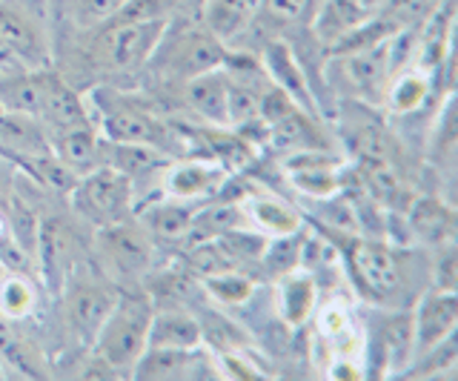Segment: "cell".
Returning <instances> with one entry per match:
<instances>
[{
  "label": "cell",
  "mask_w": 458,
  "mask_h": 381,
  "mask_svg": "<svg viewBox=\"0 0 458 381\" xmlns=\"http://www.w3.org/2000/svg\"><path fill=\"white\" fill-rule=\"evenodd\" d=\"M350 270L369 301H395L398 292L404 290L398 252L381 241H369V238L355 241L350 250Z\"/></svg>",
  "instance_id": "obj_5"
},
{
  "label": "cell",
  "mask_w": 458,
  "mask_h": 381,
  "mask_svg": "<svg viewBox=\"0 0 458 381\" xmlns=\"http://www.w3.org/2000/svg\"><path fill=\"white\" fill-rule=\"evenodd\" d=\"M438 261H436V278L433 284L441 290H455V281H458V256H455V247H438Z\"/></svg>",
  "instance_id": "obj_35"
},
{
  "label": "cell",
  "mask_w": 458,
  "mask_h": 381,
  "mask_svg": "<svg viewBox=\"0 0 458 381\" xmlns=\"http://www.w3.org/2000/svg\"><path fill=\"white\" fill-rule=\"evenodd\" d=\"M243 216H247V224L258 227V233L267 238H278V235H295L301 233V213L295 207H290L284 199H276V195H258V192H247L238 201Z\"/></svg>",
  "instance_id": "obj_23"
},
{
  "label": "cell",
  "mask_w": 458,
  "mask_h": 381,
  "mask_svg": "<svg viewBox=\"0 0 458 381\" xmlns=\"http://www.w3.org/2000/svg\"><path fill=\"white\" fill-rule=\"evenodd\" d=\"M0 49L6 52L14 72L49 66V38L43 15L18 0H0Z\"/></svg>",
  "instance_id": "obj_3"
},
{
  "label": "cell",
  "mask_w": 458,
  "mask_h": 381,
  "mask_svg": "<svg viewBox=\"0 0 458 381\" xmlns=\"http://www.w3.org/2000/svg\"><path fill=\"white\" fill-rule=\"evenodd\" d=\"M72 252H75V241H72V233L61 221L40 224L35 256L40 258L43 281L49 284V290L61 292L66 287V278L72 270Z\"/></svg>",
  "instance_id": "obj_20"
},
{
  "label": "cell",
  "mask_w": 458,
  "mask_h": 381,
  "mask_svg": "<svg viewBox=\"0 0 458 381\" xmlns=\"http://www.w3.org/2000/svg\"><path fill=\"white\" fill-rule=\"evenodd\" d=\"M123 4L126 0H78L75 18L81 26H106L123 9Z\"/></svg>",
  "instance_id": "obj_34"
},
{
  "label": "cell",
  "mask_w": 458,
  "mask_h": 381,
  "mask_svg": "<svg viewBox=\"0 0 458 381\" xmlns=\"http://www.w3.org/2000/svg\"><path fill=\"white\" fill-rule=\"evenodd\" d=\"M172 4H175V12H198V15H200L204 0H172Z\"/></svg>",
  "instance_id": "obj_36"
},
{
  "label": "cell",
  "mask_w": 458,
  "mask_h": 381,
  "mask_svg": "<svg viewBox=\"0 0 458 381\" xmlns=\"http://www.w3.org/2000/svg\"><path fill=\"white\" fill-rule=\"evenodd\" d=\"M264 69H267L269 83H276L278 89H284L301 109H307V112L312 109L310 83H307L304 72H301L295 52L286 47L284 40H272V44H267V49H264Z\"/></svg>",
  "instance_id": "obj_26"
},
{
  "label": "cell",
  "mask_w": 458,
  "mask_h": 381,
  "mask_svg": "<svg viewBox=\"0 0 458 381\" xmlns=\"http://www.w3.org/2000/svg\"><path fill=\"white\" fill-rule=\"evenodd\" d=\"M410 230L429 247H447L455 241V209L436 195H421L410 207Z\"/></svg>",
  "instance_id": "obj_24"
},
{
  "label": "cell",
  "mask_w": 458,
  "mask_h": 381,
  "mask_svg": "<svg viewBox=\"0 0 458 381\" xmlns=\"http://www.w3.org/2000/svg\"><path fill=\"white\" fill-rule=\"evenodd\" d=\"M226 181V169L215 161H178L164 166V192L175 201L192 204L204 199L209 192H218L221 183Z\"/></svg>",
  "instance_id": "obj_14"
},
{
  "label": "cell",
  "mask_w": 458,
  "mask_h": 381,
  "mask_svg": "<svg viewBox=\"0 0 458 381\" xmlns=\"http://www.w3.org/2000/svg\"><path fill=\"white\" fill-rule=\"evenodd\" d=\"M155 316V301L143 290H121L104 327L92 338V352L104 359L112 370L132 373L135 361L147 350L149 324Z\"/></svg>",
  "instance_id": "obj_1"
},
{
  "label": "cell",
  "mask_w": 458,
  "mask_h": 381,
  "mask_svg": "<svg viewBox=\"0 0 458 381\" xmlns=\"http://www.w3.org/2000/svg\"><path fill=\"white\" fill-rule=\"evenodd\" d=\"M26 4L32 6L35 12H40V15H43V6H47V0H26Z\"/></svg>",
  "instance_id": "obj_37"
},
{
  "label": "cell",
  "mask_w": 458,
  "mask_h": 381,
  "mask_svg": "<svg viewBox=\"0 0 458 381\" xmlns=\"http://www.w3.org/2000/svg\"><path fill=\"white\" fill-rule=\"evenodd\" d=\"M98 252L118 275H140L152 264V238L129 221L100 227Z\"/></svg>",
  "instance_id": "obj_11"
},
{
  "label": "cell",
  "mask_w": 458,
  "mask_h": 381,
  "mask_svg": "<svg viewBox=\"0 0 458 381\" xmlns=\"http://www.w3.org/2000/svg\"><path fill=\"white\" fill-rule=\"evenodd\" d=\"M186 101L204 121L229 130V78L224 66L186 80Z\"/></svg>",
  "instance_id": "obj_22"
},
{
  "label": "cell",
  "mask_w": 458,
  "mask_h": 381,
  "mask_svg": "<svg viewBox=\"0 0 458 381\" xmlns=\"http://www.w3.org/2000/svg\"><path fill=\"white\" fill-rule=\"evenodd\" d=\"M55 158L61 161L66 169H72L78 178L95 173V169L106 166L109 158V140L98 135L89 126H75V130H64L49 135Z\"/></svg>",
  "instance_id": "obj_13"
},
{
  "label": "cell",
  "mask_w": 458,
  "mask_h": 381,
  "mask_svg": "<svg viewBox=\"0 0 458 381\" xmlns=\"http://www.w3.org/2000/svg\"><path fill=\"white\" fill-rule=\"evenodd\" d=\"M114 301H118V290L106 284L86 281V284L66 287V321L72 324V330H75L81 342L92 344V338L112 313Z\"/></svg>",
  "instance_id": "obj_12"
},
{
  "label": "cell",
  "mask_w": 458,
  "mask_h": 381,
  "mask_svg": "<svg viewBox=\"0 0 458 381\" xmlns=\"http://www.w3.org/2000/svg\"><path fill=\"white\" fill-rule=\"evenodd\" d=\"M361 178H364V190L369 192L372 201H381V204H395L398 195H401V181L395 175V169L381 161L378 155H369L364 161V169H361Z\"/></svg>",
  "instance_id": "obj_31"
},
{
  "label": "cell",
  "mask_w": 458,
  "mask_h": 381,
  "mask_svg": "<svg viewBox=\"0 0 458 381\" xmlns=\"http://www.w3.org/2000/svg\"><path fill=\"white\" fill-rule=\"evenodd\" d=\"M224 64H226V47L207 30L183 32L169 55L172 72L183 80H190L200 72H209V69H218Z\"/></svg>",
  "instance_id": "obj_17"
},
{
  "label": "cell",
  "mask_w": 458,
  "mask_h": 381,
  "mask_svg": "<svg viewBox=\"0 0 458 381\" xmlns=\"http://www.w3.org/2000/svg\"><path fill=\"white\" fill-rule=\"evenodd\" d=\"M276 309L286 327H304L318 309V281H315L307 270L284 273L276 278Z\"/></svg>",
  "instance_id": "obj_18"
},
{
  "label": "cell",
  "mask_w": 458,
  "mask_h": 381,
  "mask_svg": "<svg viewBox=\"0 0 458 381\" xmlns=\"http://www.w3.org/2000/svg\"><path fill=\"white\" fill-rule=\"evenodd\" d=\"M4 373H6V370H4V367H0V378H6V376H4Z\"/></svg>",
  "instance_id": "obj_38"
},
{
  "label": "cell",
  "mask_w": 458,
  "mask_h": 381,
  "mask_svg": "<svg viewBox=\"0 0 458 381\" xmlns=\"http://www.w3.org/2000/svg\"><path fill=\"white\" fill-rule=\"evenodd\" d=\"M412 318V361L447 342L458 327V295L455 290L429 287L415 307L410 309ZM410 361V364H412Z\"/></svg>",
  "instance_id": "obj_6"
},
{
  "label": "cell",
  "mask_w": 458,
  "mask_h": 381,
  "mask_svg": "<svg viewBox=\"0 0 458 381\" xmlns=\"http://www.w3.org/2000/svg\"><path fill=\"white\" fill-rule=\"evenodd\" d=\"M315 0H261V12L278 23H304L312 15Z\"/></svg>",
  "instance_id": "obj_33"
},
{
  "label": "cell",
  "mask_w": 458,
  "mask_h": 381,
  "mask_svg": "<svg viewBox=\"0 0 458 381\" xmlns=\"http://www.w3.org/2000/svg\"><path fill=\"white\" fill-rule=\"evenodd\" d=\"M166 155L152 144H112L109 140V158L106 166H114L118 173L135 178H143L149 173H161L166 166Z\"/></svg>",
  "instance_id": "obj_29"
},
{
  "label": "cell",
  "mask_w": 458,
  "mask_h": 381,
  "mask_svg": "<svg viewBox=\"0 0 458 381\" xmlns=\"http://www.w3.org/2000/svg\"><path fill=\"white\" fill-rule=\"evenodd\" d=\"M169 21H114L98 40L100 61L112 72H135L147 64L166 38Z\"/></svg>",
  "instance_id": "obj_4"
},
{
  "label": "cell",
  "mask_w": 458,
  "mask_h": 381,
  "mask_svg": "<svg viewBox=\"0 0 458 381\" xmlns=\"http://www.w3.org/2000/svg\"><path fill=\"white\" fill-rule=\"evenodd\" d=\"M204 290L212 295L215 301L224 304V307H241L252 299L255 292V281L250 275L238 273L235 267L233 270H224V273H215L204 278Z\"/></svg>",
  "instance_id": "obj_30"
},
{
  "label": "cell",
  "mask_w": 458,
  "mask_h": 381,
  "mask_svg": "<svg viewBox=\"0 0 458 381\" xmlns=\"http://www.w3.org/2000/svg\"><path fill=\"white\" fill-rule=\"evenodd\" d=\"M204 347V327L200 321L181 307H155L149 324L147 350H195Z\"/></svg>",
  "instance_id": "obj_19"
},
{
  "label": "cell",
  "mask_w": 458,
  "mask_h": 381,
  "mask_svg": "<svg viewBox=\"0 0 458 381\" xmlns=\"http://www.w3.org/2000/svg\"><path fill=\"white\" fill-rule=\"evenodd\" d=\"M95 109L100 121V135L112 140V144H152L161 149L164 126H157L149 112L132 104L129 97L109 92V101H95Z\"/></svg>",
  "instance_id": "obj_7"
},
{
  "label": "cell",
  "mask_w": 458,
  "mask_h": 381,
  "mask_svg": "<svg viewBox=\"0 0 458 381\" xmlns=\"http://www.w3.org/2000/svg\"><path fill=\"white\" fill-rule=\"evenodd\" d=\"M40 307V287L29 278L23 270H6L0 273V316L9 321L32 318Z\"/></svg>",
  "instance_id": "obj_28"
},
{
  "label": "cell",
  "mask_w": 458,
  "mask_h": 381,
  "mask_svg": "<svg viewBox=\"0 0 458 381\" xmlns=\"http://www.w3.org/2000/svg\"><path fill=\"white\" fill-rule=\"evenodd\" d=\"M393 38L381 40V44L364 47V49H355V52L333 55V64L341 66V72H344V78H347L350 89L355 95H361L369 104L381 101L384 89H386V80H390V75H393V55H390Z\"/></svg>",
  "instance_id": "obj_10"
},
{
  "label": "cell",
  "mask_w": 458,
  "mask_h": 381,
  "mask_svg": "<svg viewBox=\"0 0 458 381\" xmlns=\"http://www.w3.org/2000/svg\"><path fill=\"white\" fill-rule=\"evenodd\" d=\"M0 152H6L9 158H18L21 164L38 158V155H49L52 140L47 126L35 115L0 106Z\"/></svg>",
  "instance_id": "obj_16"
},
{
  "label": "cell",
  "mask_w": 458,
  "mask_h": 381,
  "mask_svg": "<svg viewBox=\"0 0 458 381\" xmlns=\"http://www.w3.org/2000/svg\"><path fill=\"white\" fill-rule=\"evenodd\" d=\"M35 118L47 126V132H64L75 130V126H89L92 123V109L81 101V95L69 87L64 78L55 72L38 69V112Z\"/></svg>",
  "instance_id": "obj_8"
},
{
  "label": "cell",
  "mask_w": 458,
  "mask_h": 381,
  "mask_svg": "<svg viewBox=\"0 0 458 381\" xmlns=\"http://www.w3.org/2000/svg\"><path fill=\"white\" fill-rule=\"evenodd\" d=\"M429 92H433V72H427L419 64H410L390 75L381 101L393 115H410L429 101Z\"/></svg>",
  "instance_id": "obj_25"
},
{
  "label": "cell",
  "mask_w": 458,
  "mask_h": 381,
  "mask_svg": "<svg viewBox=\"0 0 458 381\" xmlns=\"http://www.w3.org/2000/svg\"><path fill=\"white\" fill-rule=\"evenodd\" d=\"M69 195L78 213L86 221H92L98 230L132 218L138 199L132 178L118 173L114 166H100L95 173L78 178Z\"/></svg>",
  "instance_id": "obj_2"
},
{
  "label": "cell",
  "mask_w": 458,
  "mask_h": 381,
  "mask_svg": "<svg viewBox=\"0 0 458 381\" xmlns=\"http://www.w3.org/2000/svg\"><path fill=\"white\" fill-rule=\"evenodd\" d=\"M192 224H195L192 204L175 201V199L157 201L143 213V230H147L152 241H164V244H172V241L183 244L192 233Z\"/></svg>",
  "instance_id": "obj_27"
},
{
  "label": "cell",
  "mask_w": 458,
  "mask_h": 381,
  "mask_svg": "<svg viewBox=\"0 0 458 381\" xmlns=\"http://www.w3.org/2000/svg\"><path fill=\"white\" fill-rule=\"evenodd\" d=\"M258 12H261V0H204L200 21H204V30L209 35H215L224 47H229L243 32H250Z\"/></svg>",
  "instance_id": "obj_21"
},
{
  "label": "cell",
  "mask_w": 458,
  "mask_h": 381,
  "mask_svg": "<svg viewBox=\"0 0 458 381\" xmlns=\"http://www.w3.org/2000/svg\"><path fill=\"white\" fill-rule=\"evenodd\" d=\"M284 173L290 178L293 187L301 195H307V199L329 201V199H335L344 187L341 158L329 155L324 147L290 152L284 158Z\"/></svg>",
  "instance_id": "obj_9"
},
{
  "label": "cell",
  "mask_w": 458,
  "mask_h": 381,
  "mask_svg": "<svg viewBox=\"0 0 458 381\" xmlns=\"http://www.w3.org/2000/svg\"><path fill=\"white\" fill-rule=\"evenodd\" d=\"M372 18H376V12L367 4H361V0H321L318 6H312L310 23H312L315 38H318L324 47L333 49Z\"/></svg>",
  "instance_id": "obj_15"
},
{
  "label": "cell",
  "mask_w": 458,
  "mask_h": 381,
  "mask_svg": "<svg viewBox=\"0 0 458 381\" xmlns=\"http://www.w3.org/2000/svg\"><path fill=\"white\" fill-rule=\"evenodd\" d=\"M0 367H14V370L26 373L29 378H38L40 370L35 364V356L29 352L26 342L12 330V321L6 316H0Z\"/></svg>",
  "instance_id": "obj_32"
}]
</instances>
